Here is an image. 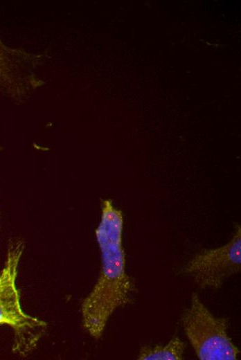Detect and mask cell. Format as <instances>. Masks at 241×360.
<instances>
[{
    "label": "cell",
    "mask_w": 241,
    "mask_h": 360,
    "mask_svg": "<svg viewBox=\"0 0 241 360\" xmlns=\"http://www.w3.org/2000/svg\"><path fill=\"white\" fill-rule=\"evenodd\" d=\"M123 216L110 199L101 204V217L95 231L101 253V270L90 293L81 305L82 325L99 339L114 311L132 300L134 285L126 272L123 246Z\"/></svg>",
    "instance_id": "obj_1"
},
{
    "label": "cell",
    "mask_w": 241,
    "mask_h": 360,
    "mask_svg": "<svg viewBox=\"0 0 241 360\" xmlns=\"http://www.w3.org/2000/svg\"><path fill=\"white\" fill-rule=\"evenodd\" d=\"M24 249L23 242H10L0 271V325L12 328V351L21 356H26L35 349L47 328L44 321L26 313L21 305L16 281Z\"/></svg>",
    "instance_id": "obj_2"
},
{
    "label": "cell",
    "mask_w": 241,
    "mask_h": 360,
    "mask_svg": "<svg viewBox=\"0 0 241 360\" xmlns=\"http://www.w3.org/2000/svg\"><path fill=\"white\" fill-rule=\"evenodd\" d=\"M181 324L197 357L201 360H235L240 350L229 337V319L215 316L193 293Z\"/></svg>",
    "instance_id": "obj_3"
},
{
    "label": "cell",
    "mask_w": 241,
    "mask_h": 360,
    "mask_svg": "<svg viewBox=\"0 0 241 360\" xmlns=\"http://www.w3.org/2000/svg\"><path fill=\"white\" fill-rule=\"evenodd\" d=\"M49 58L47 51L11 47L0 38V93L17 102L26 101L45 84L37 70Z\"/></svg>",
    "instance_id": "obj_4"
},
{
    "label": "cell",
    "mask_w": 241,
    "mask_h": 360,
    "mask_svg": "<svg viewBox=\"0 0 241 360\" xmlns=\"http://www.w3.org/2000/svg\"><path fill=\"white\" fill-rule=\"evenodd\" d=\"M240 270L241 228L237 224L228 243L197 253L186 263L182 273L191 277L201 288L219 289Z\"/></svg>",
    "instance_id": "obj_5"
},
{
    "label": "cell",
    "mask_w": 241,
    "mask_h": 360,
    "mask_svg": "<svg viewBox=\"0 0 241 360\" xmlns=\"http://www.w3.org/2000/svg\"><path fill=\"white\" fill-rule=\"evenodd\" d=\"M186 343L174 336L166 345H143L139 352V360H182Z\"/></svg>",
    "instance_id": "obj_6"
}]
</instances>
